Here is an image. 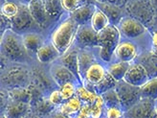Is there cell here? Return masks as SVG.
<instances>
[{"instance_id": "7bdbcfd3", "label": "cell", "mask_w": 157, "mask_h": 118, "mask_svg": "<svg viewBox=\"0 0 157 118\" xmlns=\"http://www.w3.org/2000/svg\"><path fill=\"white\" fill-rule=\"evenodd\" d=\"M151 51L157 55V31L152 35V42H151Z\"/></svg>"}, {"instance_id": "b9f144b4", "label": "cell", "mask_w": 157, "mask_h": 118, "mask_svg": "<svg viewBox=\"0 0 157 118\" xmlns=\"http://www.w3.org/2000/svg\"><path fill=\"white\" fill-rule=\"evenodd\" d=\"M98 2H103V3H108V4H113L120 7H125L129 0H97Z\"/></svg>"}, {"instance_id": "9a60e30c", "label": "cell", "mask_w": 157, "mask_h": 118, "mask_svg": "<svg viewBox=\"0 0 157 118\" xmlns=\"http://www.w3.org/2000/svg\"><path fill=\"white\" fill-rule=\"evenodd\" d=\"M106 73H107V70L105 68V66L99 64V62L95 61L86 69V71L83 75L82 84L85 86L89 85L94 88V85L100 83L105 77ZM89 86H87V88H89Z\"/></svg>"}, {"instance_id": "5b68a950", "label": "cell", "mask_w": 157, "mask_h": 118, "mask_svg": "<svg viewBox=\"0 0 157 118\" xmlns=\"http://www.w3.org/2000/svg\"><path fill=\"white\" fill-rule=\"evenodd\" d=\"M125 10L130 17L147 25L154 18V11L148 0H129L125 5Z\"/></svg>"}, {"instance_id": "f1b7e54d", "label": "cell", "mask_w": 157, "mask_h": 118, "mask_svg": "<svg viewBox=\"0 0 157 118\" xmlns=\"http://www.w3.org/2000/svg\"><path fill=\"white\" fill-rule=\"evenodd\" d=\"M9 95L12 100L21 101L25 103H30L32 100V90L29 86H21V88H14L12 89H8Z\"/></svg>"}, {"instance_id": "1f68e13d", "label": "cell", "mask_w": 157, "mask_h": 118, "mask_svg": "<svg viewBox=\"0 0 157 118\" xmlns=\"http://www.w3.org/2000/svg\"><path fill=\"white\" fill-rule=\"evenodd\" d=\"M142 97L157 100V76L148 79V81L140 88Z\"/></svg>"}, {"instance_id": "4fadbf2b", "label": "cell", "mask_w": 157, "mask_h": 118, "mask_svg": "<svg viewBox=\"0 0 157 118\" xmlns=\"http://www.w3.org/2000/svg\"><path fill=\"white\" fill-rule=\"evenodd\" d=\"M148 79H150V77H148L147 72L146 71L144 66L137 62V64L130 65L124 80L132 85L141 88L148 81Z\"/></svg>"}, {"instance_id": "ffe728a7", "label": "cell", "mask_w": 157, "mask_h": 118, "mask_svg": "<svg viewBox=\"0 0 157 118\" xmlns=\"http://www.w3.org/2000/svg\"><path fill=\"white\" fill-rule=\"evenodd\" d=\"M97 8V5L94 4H87L81 6L80 8H78L77 10L72 12L70 14L71 17L78 25H86L90 24V21L92 18V15L95 12Z\"/></svg>"}, {"instance_id": "2e32d148", "label": "cell", "mask_w": 157, "mask_h": 118, "mask_svg": "<svg viewBox=\"0 0 157 118\" xmlns=\"http://www.w3.org/2000/svg\"><path fill=\"white\" fill-rule=\"evenodd\" d=\"M32 112V106L30 103H25L21 101L12 100L9 102L4 112L1 114L5 117H26L31 114Z\"/></svg>"}, {"instance_id": "7dc6e473", "label": "cell", "mask_w": 157, "mask_h": 118, "mask_svg": "<svg viewBox=\"0 0 157 118\" xmlns=\"http://www.w3.org/2000/svg\"><path fill=\"white\" fill-rule=\"evenodd\" d=\"M5 1H6V0H1V2H2V3H4Z\"/></svg>"}, {"instance_id": "603a6c76", "label": "cell", "mask_w": 157, "mask_h": 118, "mask_svg": "<svg viewBox=\"0 0 157 118\" xmlns=\"http://www.w3.org/2000/svg\"><path fill=\"white\" fill-rule=\"evenodd\" d=\"M23 42L29 53H36L44 44V39L41 35L36 32H27L22 35Z\"/></svg>"}, {"instance_id": "7a4b0ae2", "label": "cell", "mask_w": 157, "mask_h": 118, "mask_svg": "<svg viewBox=\"0 0 157 118\" xmlns=\"http://www.w3.org/2000/svg\"><path fill=\"white\" fill-rule=\"evenodd\" d=\"M78 23L69 17L62 20L51 35V43L56 47L60 55L64 54L76 41L78 29Z\"/></svg>"}, {"instance_id": "f35d334b", "label": "cell", "mask_w": 157, "mask_h": 118, "mask_svg": "<svg viewBox=\"0 0 157 118\" xmlns=\"http://www.w3.org/2000/svg\"><path fill=\"white\" fill-rule=\"evenodd\" d=\"M48 100L50 101V103L52 105H54L55 107H59L65 101L63 96H62V93H61L59 88L51 90L49 93V96H48Z\"/></svg>"}, {"instance_id": "cb8c5ba5", "label": "cell", "mask_w": 157, "mask_h": 118, "mask_svg": "<svg viewBox=\"0 0 157 118\" xmlns=\"http://www.w3.org/2000/svg\"><path fill=\"white\" fill-rule=\"evenodd\" d=\"M138 62L144 66L150 79L157 76V55L155 53L151 51L143 54Z\"/></svg>"}, {"instance_id": "83f0119b", "label": "cell", "mask_w": 157, "mask_h": 118, "mask_svg": "<svg viewBox=\"0 0 157 118\" xmlns=\"http://www.w3.org/2000/svg\"><path fill=\"white\" fill-rule=\"evenodd\" d=\"M43 3L51 20H58L64 11L60 0H43Z\"/></svg>"}, {"instance_id": "836d02e7", "label": "cell", "mask_w": 157, "mask_h": 118, "mask_svg": "<svg viewBox=\"0 0 157 118\" xmlns=\"http://www.w3.org/2000/svg\"><path fill=\"white\" fill-rule=\"evenodd\" d=\"M101 97H103V99H104L105 107L117 106V107H121L122 108L120 97H119V95H118L115 88L105 91V93H103V94H101Z\"/></svg>"}, {"instance_id": "8d00e7d4", "label": "cell", "mask_w": 157, "mask_h": 118, "mask_svg": "<svg viewBox=\"0 0 157 118\" xmlns=\"http://www.w3.org/2000/svg\"><path fill=\"white\" fill-rule=\"evenodd\" d=\"M77 83L75 82H67L59 86V89L62 93L64 100H68L76 95L77 92Z\"/></svg>"}, {"instance_id": "7c38bea8", "label": "cell", "mask_w": 157, "mask_h": 118, "mask_svg": "<svg viewBox=\"0 0 157 118\" xmlns=\"http://www.w3.org/2000/svg\"><path fill=\"white\" fill-rule=\"evenodd\" d=\"M27 5L31 15H32V18L36 23L37 27L41 29L48 27L51 19L45 9L43 0H32Z\"/></svg>"}, {"instance_id": "f6af8a7d", "label": "cell", "mask_w": 157, "mask_h": 118, "mask_svg": "<svg viewBox=\"0 0 157 118\" xmlns=\"http://www.w3.org/2000/svg\"><path fill=\"white\" fill-rule=\"evenodd\" d=\"M30 1H32V0H20V3H24V4H28Z\"/></svg>"}, {"instance_id": "d4e9b609", "label": "cell", "mask_w": 157, "mask_h": 118, "mask_svg": "<svg viewBox=\"0 0 157 118\" xmlns=\"http://www.w3.org/2000/svg\"><path fill=\"white\" fill-rule=\"evenodd\" d=\"M95 61V56L94 54L89 50L85 48H80L78 51V70L83 82V75L87 69L92 64H94Z\"/></svg>"}, {"instance_id": "ac0fdd59", "label": "cell", "mask_w": 157, "mask_h": 118, "mask_svg": "<svg viewBox=\"0 0 157 118\" xmlns=\"http://www.w3.org/2000/svg\"><path fill=\"white\" fill-rule=\"evenodd\" d=\"M31 73H32V84L37 86L43 93L52 89L53 83L55 82L52 77H49L43 71V69L35 67L31 70Z\"/></svg>"}, {"instance_id": "ee69618b", "label": "cell", "mask_w": 157, "mask_h": 118, "mask_svg": "<svg viewBox=\"0 0 157 118\" xmlns=\"http://www.w3.org/2000/svg\"><path fill=\"white\" fill-rule=\"evenodd\" d=\"M151 3L154 11V14H157V0H151Z\"/></svg>"}, {"instance_id": "f546056e", "label": "cell", "mask_w": 157, "mask_h": 118, "mask_svg": "<svg viewBox=\"0 0 157 118\" xmlns=\"http://www.w3.org/2000/svg\"><path fill=\"white\" fill-rule=\"evenodd\" d=\"M76 95L82 100L83 104H90L92 105L96 101L99 94L95 90H92L85 86L83 84H78L77 85V92Z\"/></svg>"}, {"instance_id": "d6a6232c", "label": "cell", "mask_w": 157, "mask_h": 118, "mask_svg": "<svg viewBox=\"0 0 157 118\" xmlns=\"http://www.w3.org/2000/svg\"><path fill=\"white\" fill-rule=\"evenodd\" d=\"M116 84H117V81L107 72L103 80H101L100 83H98L97 85H94V89H95L97 94L101 95V94L105 93V91L111 89V88H114Z\"/></svg>"}, {"instance_id": "3957f363", "label": "cell", "mask_w": 157, "mask_h": 118, "mask_svg": "<svg viewBox=\"0 0 157 118\" xmlns=\"http://www.w3.org/2000/svg\"><path fill=\"white\" fill-rule=\"evenodd\" d=\"M32 83L31 70L23 64H14L6 66L1 75V84L6 89L29 86Z\"/></svg>"}, {"instance_id": "484cf974", "label": "cell", "mask_w": 157, "mask_h": 118, "mask_svg": "<svg viewBox=\"0 0 157 118\" xmlns=\"http://www.w3.org/2000/svg\"><path fill=\"white\" fill-rule=\"evenodd\" d=\"M130 66V62H125L118 61L113 64H110L106 68L107 72L110 74L117 82L124 80V78L127 74L128 70Z\"/></svg>"}, {"instance_id": "6da1fadb", "label": "cell", "mask_w": 157, "mask_h": 118, "mask_svg": "<svg viewBox=\"0 0 157 118\" xmlns=\"http://www.w3.org/2000/svg\"><path fill=\"white\" fill-rule=\"evenodd\" d=\"M1 54L13 64H27L29 52L23 42L22 35L9 29L1 35Z\"/></svg>"}, {"instance_id": "44dd1931", "label": "cell", "mask_w": 157, "mask_h": 118, "mask_svg": "<svg viewBox=\"0 0 157 118\" xmlns=\"http://www.w3.org/2000/svg\"><path fill=\"white\" fill-rule=\"evenodd\" d=\"M96 5L106 14L109 23L111 25L118 26V24H119V22L123 18V7L113 5V4H108V3H103V2H97Z\"/></svg>"}, {"instance_id": "74e56055", "label": "cell", "mask_w": 157, "mask_h": 118, "mask_svg": "<svg viewBox=\"0 0 157 118\" xmlns=\"http://www.w3.org/2000/svg\"><path fill=\"white\" fill-rule=\"evenodd\" d=\"M104 116L108 118H119L124 116V111L121 107L117 106H109L105 107Z\"/></svg>"}, {"instance_id": "8992f818", "label": "cell", "mask_w": 157, "mask_h": 118, "mask_svg": "<svg viewBox=\"0 0 157 118\" xmlns=\"http://www.w3.org/2000/svg\"><path fill=\"white\" fill-rule=\"evenodd\" d=\"M115 89L120 97L122 108L124 112L142 98L140 88L132 85L127 83L124 80L117 82L115 85Z\"/></svg>"}, {"instance_id": "30bf717a", "label": "cell", "mask_w": 157, "mask_h": 118, "mask_svg": "<svg viewBox=\"0 0 157 118\" xmlns=\"http://www.w3.org/2000/svg\"><path fill=\"white\" fill-rule=\"evenodd\" d=\"M155 100L142 97L137 103L124 112V117H153L155 113Z\"/></svg>"}, {"instance_id": "9c48e42d", "label": "cell", "mask_w": 157, "mask_h": 118, "mask_svg": "<svg viewBox=\"0 0 157 118\" xmlns=\"http://www.w3.org/2000/svg\"><path fill=\"white\" fill-rule=\"evenodd\" d=\"M118 28L121 34L128 38H136L146 33V27L143 23L130 15L123 17L118 24Z\"/></svg>"}, {"instance_id": "ba28073f", "label": "cell", "mask_w": 157, "mask_h": 118, "mask_svg": "<svg viewBox=\"0 0 157 118\" xmlns=\"http://www.w3.org/2000/svg\"><path fill=\"white\" fill-rule=\"evenodd\" d=\"M98 32L90 24L80 25L76 36V45L80 48H99Z\"/></svg>"}, {"instance_id": "ab89813d", "label": "cell", "mask_w": 157, "mask_h": 118, "mask_svg": "<svg viewBox=\"0 0 157 118\" xmlns=\"http://www.w3.org/2000/svg\"><path fill=\"white\" fill-rule=\"evenodd\" d=\"M12 29V21L10 18H6L5 15L1 14V35L5 31Z\"/></svg>"}, {"instance_id": "5bb4252c", "label": "cell", "mask_w": 157, "mask_h": 118, "mask_svg": "<svg viewBox=\"0 0 157 118\" xmlns=\"http://www.w3.org/2000/svg\"><path fill=\"white\" fill-rule=\"evenodd\" d=\"M78 51H80V47L78 46L77 45L75 47L71 46L64 54L60 55L59 61L60 64H62L68 69L71 70L77 76L78 81L82 84V79L80 73V70H78Z\"/></svg>"}, {"instance_id": "e0dca14e", "label": "cell", "mask_w": 157, "mask_h": 118, "mask_svg": "<svg viewBox=\"0 0 157 118\" xmlns=\"http://www.w3.org/2000/svg\"><path fill=\"white\" fill-rule=\"evenodd\" d=\"M114 56L118 61L131 62L138 56L137 46L129 41H121L117 46Z\"/></svg>"}, {"instance_id": "60d3db41", "label": "cell", "mask_w": 157, "mask_h": 118, "mask_svg": "<svg viewBox=\"0 0 157 118\" xmlns=\"http://www.w3.org/2000/svg\"><path fill=\"white\" fill-rule=\"evenodd\" d=\"M90 106H91L90 104H83L77 117H91Z\"/></svg>"}, {"instance_id": "4316f807", "label": "cell", "mask_w": 157, "mask_h": 118, "mask_svg": "<svg viewBox=\"0 0 157 118\" xmlns=\"http://www.w3.org/2000/svg\"><path fill=\"white\" fill-rule=\"evenodd\" d=\"M90 25L96 32L100 33L101 31L105 29L108 25H110V23H109V20L106 17V14L101 11L99 7H97L92 15Z\"/></svg>"}, {"instance_id": "e575fe53", "label": "cell", "mask_w": 157, "mask_h": 118, "mask_svg": "<svg viewBox=\"0 0 157 118\" xmlns=\"http://www.w3.org/2000/svg\"><path fill=\"white\" fill-rule=\"evenodd\" d=\"M18 10H19V4L12 1H7L6 0L4 3H2L1 6V14L11 19L18 13Z\"/></svg>"}, {"instance_id": "d590c367", "label": "cell", "mask_w": 157, "mask_h": 118, "mask_svg": "<svg viewBox=\"0 0 157 118\" xmlns=\"http://www.w3.org/2000/svg\"><path fill=\"white\" fill-rule=\"evenodd\" d=\"M105 102L101 95H98L96 101L90 106V111H91V117L97 118L104 115V111H105Z\"/></svg>"}, {"instance_id": "bcb514c9", "label": "cell", "mask_w": 157, "mask_h": 118, "mask_svg": "<svg viewBox=\"0 0 157 118\" xmlns=\"http://www.w3.org/2000/svg\"><path fill=\"white\" fill-rule=\"evenodd\" d=\"M155 113H156V117H157V106H155Z\"/></svg>"}, {"instance_id": "d6986e66", "label": "cell", "mask_w": 157, "mask_h": 118, "mask_svg": "<svg viewBox=\"0 0 157 118\" xmlns=\"http://www.w3.org/2000/svg\"><path fill=\"white\" fill-rule=\"evenodd\" d=\"M60 56L59 52L52 43H44L36 53V60L42 65H50Z\"/></svg>"}, {"instance_id": "52a82bcc", "label": "cell", "mask_w": 157, "mask_h": 118, "mask_svg": "<svg viewBox=\"0 0 157 118\" xmlns=\"http://www.w3.org/2000/svg\"><path fill=\"white\" fill-rule=\"evenodd\" d=\"M11 21L12 30L20 35L30 32V29H32L35 25H36V23L31 15L28 5L24 3H19L18 13L13 18H11Z\"/></svg>"}, {"instance_id": "277c9868", "label": "cell", "mask_w": 157, "mask_h": 118, "mask_svg": "<svg viewBox=\"0 0 157 118\" xmlns=\"http://www.w3.org/2000/svg\"><path fill=\"white\" fill-rule=\"evenodd\" d=\"M121 32L118 26L108 25L98 34L100 58L105 62L111 61L118 44L121 42Z\"/></svg>"}, {"instance_id": "7402d4cb", "label": "cell", "mask_w": 157, "mask_h": 118, "mask_svg": "<svg viewBox=\"0 0 157 118\" xmlns=\"http://www.w3.org/2000/svg\"><path fill=\"white\" fill-rule=\"evenodd\" d=\"M82 105L83 103L82 102V100L77 95H75L72 98L65 100L59 107H58V111L64 117L77 116L78 112L81 111Z\"/></svg>"}, {"instance_id": "4dcf8cb0", "label": "cell", "mask_w": 157, "mask_h": 118, "mask_svg": "<svg viewBox=\"0 0 157 118\" xmlns=\"http://www.w3.org/2000/svg\"><path fill=\"white\" fill-rule=\"evenodd\" d=\"M55 108H56V107L50 103V101L48 100V98L43 97L38 102H36L35 105L32 106V112L36 115L44 116V115L50 114L54 111Z\"/></svg>"}, {"instance_id": "8fae6325", "label": "cell", "mask_w": 157, "mask_h": 118, "mask_svg": "<svg viewBox=\"0 0 157 118\" xmlns=\"http://www.w3.org/2000/svg\"><path fill=\"white\" fill-rule=\"evenodd\" d=\"M50 76L52 77L55 84L59 88L67 82H75L77 84H82L71 70L68 69L65 65L60 64V62H58V64L54 62V64H52L50 67Z\"/></svg>"}]
</instances>
